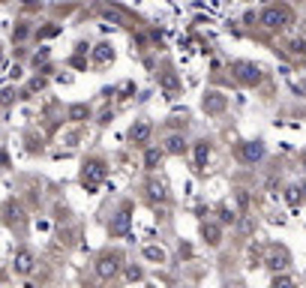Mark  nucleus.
I'll list each match as a JSON object with an SVG mask.
<instances>
[{
  "mask_svg": "<svg viewBox=\"0 0 306 288\" xmlns=\"http://www.w3.org/2000/svg\"><path fill=\"white\" fill-rule=\"evenodd\" d=\"M201 237H204L210 246H219V243H222V228H219L216 222H204V225H201Z\"/></svg>",
  "mask_w": 306,
  "mask_h": 288,
  "instance_id": "1a4fd4ad",
  "label": "nucleus"
},
{
  "mask_svg": "<svg viewBox=\"0 0 306 288\" xmlns=\"http://www.w3.org/2000/svg\"><path fill=\"white\" fill-rule=\"evenodd\" d=\"M0 102H12V90H3L0 93Z\"/></svg>",
  "mask_w": 306,
  "mask_h": 288,
  "instance_id": "c85d7f7f",
  "label": "nucleus"
},
{
  "mask_svg": "<svg viewBox=\"0 0 306 288\" xmlns=\"http://www.w3.org/2000/svg\"><path fill=\"white\" fill-rule=\"evenodd\" d=\"M126 276H129V279H141V270H138V267H129Z\"/></svg>",
  "mask_w": 306,
  "mask_h": 288,
  "instance_id": "cd10ccee",
  "label": "nucleus"
},
{
  "mask_svg": "<svg viewBox=\"0 0 306 288\" xmlns=\"http://www.w3.org/2000/svg\"><path fill=\"white\" fill-rule=\"evenodd\" d=\"M162 87H165V90H177V75H174V72H165V75H162Z\"/></svg>",
  "mask_w": 306,
  "mask_h": 288,
  "instance_id": "412c9836",
  "label": "nucleus"
},
{
  "mask_svg": "<svg viewBox=\"0 0 306 288\" xmlns=\"http://www.w3.org/2000/svg\"><path fill=\"white\" fill-rule=\"evenodd\" d=\"M186 150V141H183V135H168L165 138V153H174V156H180Z\"/></svg>",
  "mask_w": 306,
  "mask_h": 288,
  "instance_id": "f8f14e48",
  "label": "nucleus"
},
{
  "mask_svg": "<svg viewBox=\"0 0 306 288\" xmlns=\"http://www.w3.org/2000/svg\"><path fill=\"white\" fill-rule=\"evenodd\" d=\"M237 216H234V210H228V207H222V222H234Z\"/></svg>",
  "mask_w": 306,
  "mask_h": 288,
  "instance_id": "b1692460",
  "label": "nucleus"
},
{
  "mask_svg": "<svg viewBox=\"0 0 306 288\" xmlns=\"http://www.w3.org/2000/svg\"><path fill=\"white\" fill-rule=\"evenodd\" d=\"M159 159H162V150H156V147H150V150L144 153V165H147V168H156Z\"/></svg>",
  "mask_w": 306,
  "mask_h": 288,
  "instance_id": "6ab92c4d",
  "label": "nucleus"
},
{
  "mask_svg": "<svg viewBox=\"0 0 306 288\" xmlns=\"http://www.w3.org/2000/svg\"><path fill=\"white\" fill-rule=\"evenodd\" d=\"M237 228H240V234H252L255 231V216H243Z\"/></svg>",
  "mask_w": 306,
  "mask_h": 288,
  "instance_id": "aec40b11",
  "label": "nucleus"
},
{
  "mask_svg": "<svg viewBox=\"0 0 306 288\" xmlns=\"http://www.w3.org/2000/svg\"><path fill=\"white\" fill-rule=\"evenodd\" d=\"M0 63H3V54H0Z\"/></svg>",
  "mask_w": 306,
  "mask_h": 288,
  "instance_id": "7c9ffc66",
  "label": "nucleus"
},
{
  "mask_svg": "<svg viewBox=\"0 0 306 288\" xmlns=\"http://www.w3.org/2000/svg\"><path fill=\"white\" fill-rule=\"evenodd\" d=\"M126 228H129V207H123V210L114 216V222H111V234H126Z\"/></svg>",
  "mask_w": 306,
  "mask_h": 288,
  "instance_id": "9b49d317",
  "label": "nucleus"
},
{
  "mask_svg": "<svg viewBox=\"0 0 306 288\" xmlns=\"http://www.w3.org/2000/svg\"><path fill=\"white\" fill-rule=\"evenodd\" d=\"M267 267L270 270H285L288 267V252H273L270 261H267Z\"/></svg>",
  "mask_w": 306,
  "mask_h": 288,
  "instance_id": "4468645a",
  "label": "nucleus"
},
{
  "mask_svg": "<svg viewBox=\"0 0 306 288\" xmlns=\"http://www.w3.org/2000/svg\"><path fill=\"white\" fill-rule=\"evenodd\" d=\"M81 117H87V105H72L69 108V120H81Z\"/></svg>",
  "mask_w": 306,
  "mask_h": 288,
  "instance_id": "4be33fe9",
  "label": "nucleus"
},
{
  "mask_svg": "<svg viewBox=\"0 0 306 288\" xmlns=\"http://www.w3.org/2000/svg\"><path fill=\"white\" fill-rule=\"evenodd\" d=\"M117 270H120V255L117 252H105L96 261V276L99 279H111V276H117Z\"/></svg>",
  "mask_w": 306,
  "mask_h": 288,
  "instance_id": "39448f33",
  "label": "nucleus"
},
{
  "mask_svg": "<svg viewBox=\"0 0 306 288\" xmlns=\"http://www.w3.org/2000/svg\"><path fill=\"white\" fill-rule=\"evenodd\" d=\"M237 156H240V162L255 165V162H261V159L267 156V147H264L261 141H243V144L237 147Z\"/></svg>",
  "mask_w": 306,
  "mask_h": 288,
  "instance_id": "20e7f679",
  "label": "nucleus"
},
{
  "mask_svg": "<svg viewBox=\"0 0 306 288\" xmlns=\"http://www.w3.org/2000/svg\"><path fill=\"white\" fill-rule=\"evenodd\" d=\"M231 72H234V78L243 84V87H255V84H261V66L258 63H252V60H237V63H231Z\"/></svg>",
  "mask_w": 306,
  "mask_h": 288,
  "instance_id": "f03ea898",
  "label": "nucleus"
},
{
  "mask_svg": "<svg viewBox=\"0 0 306 288\" xmlns=\"http://www.w3.org/2000/svg\"><path fill=\"white\" fill-rule=\"evenodd\" d=\"M24 36H27V27H18V30H15V33H12V39H18V42H21V39H24Z\"/></svg>",
  "mask_w": 306,
  "mask_h": 288,
  "instance_id": "a878e982",
  "label": "nucleus"
},
{
  "mask_svg": "<svg viewBox=\"0 0 306 288\" xmlns=\"http://www.w3.org/2000/svg\"><path fill=\"white\" fill-rule=\"evenodd\" d=\"M285 198H288L291 204H297V201H300V195H297V189H288V195H285Z\"/></svg>",
  "mask_w": 306,
  "mask_h": 288,
  "instance_id": "bb28decb",
  "label": "nucleus"
},
{
  "mask_svg": "<svg viewBox=\"0 0 306 288\" xmlns=\"http://www.w3.org/2000/svg\"><path fill=\"white\" fill-rule=\"evenodd\" d=\"M201 108H204L207 114H222V111L228 108V96L219 93V90H207L204 99H201Z\"/></svg>",
  "mask_w": 306,
  "mask_h": 288,
  "instance_id": "423d86ee",
  "label": "nucleus"
},
{
  "mask_svg": "<svg viewBox=\"0 0 306 288\" xmlns=\"http://www.w3.org/2000/svg\"><path fill=\"white\" fill-rule=\"evenodd\" d=\"M297 192H303V195H306V183H303V186H300V189H297Z\"/></svg>",
  "mask_w": 306,
  "mask_h": 288,
  "instance_id": "c756f323",
  "label": "nucleus"
},
{
  "mask_svg": "<svg viewBox=\"0 0 306 288\" xmlns=\"http://www.w3.org/2000/svg\"><path fill=\"white\" fill-rule=\"evenodd\" d=\"M6 225H12V228H21L24 225V210L18 207V204H6Z\"/></svg>",
  "mask_w": 306,
  "mask_h": 288,
  "instance_id": "9d476101",
  "label": "nucleus"
},
{
  "mask_svg": "<svg viewBox=\"0 0 306 288\" xmlns=\"http://www.w3.org/2000/svg\"><path fill=\"white\" fill-rule=\"evenodd\" d=\"M294 279L291 276H273V285H291Z\"/></svg>",
  "mask_w": 306,
  "mask_h": 288,
  "instance_id": "393cba45",
  "label": "nucleus"
},
{
  "mask_svg": "<svg viewBox=\"0 0 306 288\" xmlns=\"http://www.w3.org/2000/svg\"><path fill=\"white\" fill-rule=\"evenodd\" d=\"M147 192H150V198H153V201H165V198H168L165 183H159V180H150V183H147Z\"/></svg>",
  "mask_w": 306,
  "mask_h": 288,
  "instance_id": "ddd939ff",
  "label": "nucleus"
},
{
  "mask_svg": "<svg viewBox=\"0 0 306 288\" xmlns=\"http://www.w3.org/2000/svg\"><path fill=\"white\" fill-rule=\"evenodd\" d=\"M102 180H105V162H102V159H90V162H84L81 183H84L87 189H96Z\"/></svg>",
  "mask_w": 306,
  "mask_h": 288,
  "instance_id": "7ed1b4c3",
  "label": "nucleus"
},
{
  "mask_svg": "<svg viewBox=\"0 0 306 288\" xmlns=\"http://www.w3.org/2000/svg\"><path fill=\"white\" fill-rule=\"evenodd\" d=\"M150 132H153V126H150L147 120H138V123H132V129H129V141H132V144H147V141H150Z\"/></svg>",
  "mask_w": 306,
  "mask_h": 288,
  "instance_id": "6e6552de",
  "label": "nucleus"
},
{
  "mask_svg": "<svg viewBox=\"0 0 306 288\" xmlns=\"http://www.w3.org/2000/svg\"><path fill=\"white\" fill-rule=\"evenodd\" d=\"M111 57H114L111 45H105V42H102V45H96V51H93V60H96V63H108Z\"/></svg>",
  "mask_w": 306,
  "mask_h": 288,
  "instance_id": "2eb2a0df",
  "label": "nucleus"
},
{
  "mask_svg": "<svg viewBox=\"0 0 306 288\" xmlns=\"http://www.w3.org/2000/svg\"><path fill=\"white\" fill-rule=\"evenodd\" d=\"M33 264H36V258H33V252H30V249H18V252H15V261H12L15 273L27 276V273L33 270Z\"/></svg>",
  "mask_w": 306,
  "mask_h": 288,
  "instance_id": "0eeeda50",
  "label": "nucleus"
},
{
  "mask_svg": "<svg viewBox=\"0 0 306 288\" xmlns=\"http://www.w3.org/2000/svg\"><path fill=\"white\" fill-rule=\"evenodd\" d=\"M144 258L162 264V261H165V249H162V246H144Z\"/></svg>",
  "mask_w": 306,
  "mask_h": 288,
  "instance_id": "f3484780",
  "label": "nucleus"
},
{
  "mask_svg": "<svg viewBox=\"0 0 306 288\" xmlns=\"http://www.w3.org/2000/svg\"><path fill=\"white\" fill-rule=\"evenodd\" d=\"M210 159V144L207 141H198L195 144V165H204Z\"/></svg>",
  "mask_w": 306,
  "mask_h": 288,
  "instance_id": "dca6fc26",
  "label": "nucleus"
},
{
  "mask_svg": "<svg viewBox=\"0 0 306 288\" xmlns=\"http://www.w3.org/2000/svg\"><path fill=\"white\" fill-rule=\"evenodd\" d=\"M258 21H261V27H267V30H285V27L294 21V12H291L288 6H267Z\"/></svg>",
  "mask_w": 306,
  "mask_h": 288,
  "instance_id": "f257e3e1",
  "label": "nucleus"
},
{
  "mask_svg": "<svg viewBox=\"0 0 306 288\" xmlns=\"http://www.w3.org/2000/svg\"><path fill=\"white\" fill-rule=\"evenodd\" d=\"M42 87H45V78H42V75H39V78H33V81H30V90H42Z\"/></svg>",
  "mask_w": 306,
  "mask_h": 288,
  "instance_id": "5701e85b",
  "label": "nucleus"
},
{
  "mask_svg": "<svg viewBox=\"0 0 306 288\" xmlns=\"http://www.w3.org/2000/svg\"><path fill=\"white\" fill-rule=\"evenodd\" d=\"M288 54L291 57H306V39H291L288 42Z\"/></svg>",
  "mask_w": 306,
  "mask_h": 288,
  "instance_id": "a211bd4d",
  "label": "nucleus"
}]
</instances>
